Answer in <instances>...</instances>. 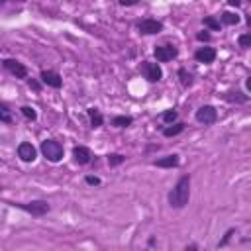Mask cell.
I'll return each instance as SVG.
<instances>
[{
  "instance_id": "cell-4",
  "label": "cell",
  "mask_w": 251,
  "mask_h": 251,
  "mask_svg": "<svg viewBox=\"0 0 251 251\" xmlns=\"http://www.w3.org/2000/svg\"><path fill=\"white\" fill-rule=\"evenodd\" d=\"M194 118H196V122H198V124L212 126V124H216V122H218V110H216L214 106H210V104H204V106H200V108L196 110Z\"/></svg>"
},
{
  "instance_id": "cell-7",
  "label": "cell",
  "mask_w": 251,
  "mask_h": 251,
  "mask_svg": "<svg viewBox=\"0 0 251 251\" xmlns=\"http://www.w3.org/2000/svg\"><path fill=\"white\" fill-rule=\"evenodd\" d=\"M2 67L16 78H27V67L18 59H2Z\"/></svg>"
},
{
  "instance_id": "cell-5",
  "label": "cell",
  "mask_w": 251,
  "mask_h": 251,
  "mask_svg": "<svg viewBox=\"0 0 251 251\" xmlns=\"http://www.w3.org/2000/svg\"><path fill=\"white\" fill-rule=\"evenodd\" d=\"M153 55H155L157 63H169V61L176 59L178 49H176L173 43H163V45H157V47H155Z\"/></svg>"
},
{
  "instance_id": "cell-12",
  "label": "cell",
  "mask_w": 251,
  "mask_h": 251,
  "mask_svg": "<svg viewBox=\"0 0 251 251\" xmlns=\"http://www.w3.org/2000/svg\"><path fill=\"white\" fill-rule=\"evenodd\" d=\"M73 157H75V163H78V165H88V163L92 161V151H90L88 147H84V145H76V147L73 149Z\"/></svg>"
},
{
  "instance_id": "cell-9",
  "label": "cell",
  "mask_w": 251,
  "mask_h": 251,
  "mask_svg": "<svg viewBox=\"0 0 251 251\" xmlns=\"http://www.w3.org/2000/svg\"><path fill=\"white\" fill-rule=\"evenodd\" d=\"M16 153H18V157H20L24 163H33L35 157H37V149H35L29 141H22V143L18 145Z\"/></svg>"
},
{
  "instance_id": "cell-27",
  "label": "cell",
  "mask_w": 251,
  "mask_h": 251,
  "mask_svg": "<svg viewBox=\"0 0 251 251\" xmlns=\"http://www.w3.org/2000/svg\"><path fill=\"white\" fill-rule=\"evenodd\" d=\"M84 180H86V184H90V186H98V184H100V178H98V176H92V175H86Z\"/></svg>"
},
{
  "instance_id": "cell-11",
  "label": "cell",
  "mask_w": 251,
  "mask_h": 251,
  "mask_svg": "<svg viewBox=\"0 0 251 251\" xmlns=\"http://www.w3.org/2000/svg\"><path fill=\"white\" fill-rule=\"evenodd\" d=\"M39 78H41L43 84H47V86H51V88H61V86H63V78H61V75L55 73V71H41Z\"/></svg>"
},
{
  "instance_id": "cell-33",
  "label": "cell",
  "mask_w": 251,
  "mask_h": 251,
  "mask_svg": "<svg viewBox=\"0 0 251 251\" xmlns=\"http://www.w3.org/2000/svg\"><path fill=\"white\" fill-rule=\"evenodd\" d=\"M145 251H149V249H145Z\"/></svg>"
},
{
  "instance_id": "cell-16",
  "label": "cell",
  "mask_w": 251,
  "mask_h": 251,
  "mask_svg": "<svg viewBox=\"0 0 251 251\" xmlns=\"http://www.w3.org/2000/svg\"><path fill=\"white\" fill-rule=\"evenodd\" d=\"M220 24H224V25H237L239 24V16L237 14H233V12H222L220 14V20H218Z\"/></svg>"
},
{
  "instance_id": "cell-31",
  "label": "cell",
  "mask_w": 251,
  "mask_h": 251,
  "mask_svg": "<svg viewBox=\"0 0 251 251\" xmlns=\"http://www.w3.org/2000/svg\"><path fill=\"white\" fill-rule=\"evenodd\" d=\"M29 86H31L33 90H39V82H35V80H29Z\"/></svg>"
},
{
  "instance_id": "cell-32",
  "label": "cell",
  "mask_w": 251,
  "mask_h": 251,
  "mask_svg": "<svg viewBox=\"0 0 251 251\" xmlns=\"http://www.w3.org/2000/svg\"><path fill=\"white\" fill-rule=\"evenodd\" d=\"M239 4H241V2H239V0H229V6H235V8H237V6H239Z\"/></svg>"
},
{
  "instance_id": "cell-14",
  "label": "cell",
  "mask_w": 251,
  "mask_h": 251,
  "mask_svg": "<svg viewBox=\"0 0 251 251\" xmlns=\"http://www.w3.org/2000/svg\"><path fill=\"white\" fill-rule=\"evenodd\" d=\"M227 102H239V104H245L247 100H249V94H245V92H241V90H229V92H226V96H224Z\"/></svg>"
},
{
  "instance_id": "cell-25",
  "label": "cell",
  "mask_w": 251,
  "mask_h": 251,
  "mask_svg": "<svg viewBox=\"0 0 251 251\" xmlns=\"http://www.w3.org/2000/svg\"><path fill=\"white\" fill-rule=\"evenodd\" d=\"M237 43H239L241 49H249V47H251V33H243V35H239Z\"/></svg>"
},
{
  "instance_id": "cell-15",
  "label": "cell",
  "mask_w": 251,
  "mask_h": 251,
  "mask_svg": "<svg viewBox=\"0 0 251 251\" xmlns=\"http://www.w3.org/2000/svg\"><path fill=\"white\" fill-rule=\"evenodd\" d=\"M184 124L182 122H175V124H171V126H167V127H163V135L165 137H175V135H178V133H182L184 131Z\"/></svg>"
},
{
  "instance_id": "cell-26",
  "label": "cell",
  "mask_w": 251,
  "mask_h": 251,
  "mask_svg": "<svg viewBox=\"0 0 251 251\" xmlns=\"http://www.w3.org/2000/svg\"><path fill=\"white\" fill-rule=\"evenodd\" d=\"M0 122L12 124V114H10V110H8L6 106H0Z\"/></svg>"
},
{
  "instance_id": "cell-20",
  "label": "cell",
  "mask_w": 251,
  "mask_h": 251,
  "mask_svg": "<svg viewBox=\"0 0 251 251\" xmlns=\"http://www.w3.org/2000/svg\"><path fill=\"white\" fill-rule=\"evenodd\" d=\"M176 118H178V112H176L175 108H171V110H165V112L161 114V120H163L167 126L175 124V122H176Z\"/></svg>"
},
{
  "instance_id": "cell-10",
  "label": "cell",
  "mask_w": 251,
  "mask_h": 251,
  "mask_svg": "<svg viewBox=\"0 0 251 251\" xmlns=\"http://www.w3.org/2000/svg\"><path fill=\"white\" fill-rule=\"evenodd\" d=\"M216 49L214 47H198L196 51H194V59L198 61V63H204V65H210V63H214L216 61Z\"/></svg>"
},
{
  "instance_id": "cell-3",
  "label": "cell",
  "mask_w": 251,
  "mask_h": 251,
  "mask_svg": "<svg viewBox=\"0 0 251 251\" xmlns=\"http://www.w3.org/2000/svg\"><path fill=\"white\" fill-rule=\"evenodd\" d=\"M39 151L49 163H59L63 159V155H65V149L57 139H43Z\"/></svg>"
},
{
  "instance_id": "cell-23",
  "label": "cell",
  "mask_w": 251,
  "mask_h": 251,
  "mask_svg": "<svg viewBox=\"0 0 251 251\" xmlns=\"http://www.w3.org/2000/svg\"><path fill=\"white\" fill-rule=\"evenodd\" d=\"M126 161V155H122V153H112V155H108V165L110 167H118V165H122Z\"/></svg>"
},
{
  "instance_id": "cell-8",
  "label": "cell",
  "mask_w": 251,
  "mask_h": 251,
  "mask_svg": "<svg viewBox=\"0 0 251 251\" xmlns=\"http://www.w3.org/2000/svg\"><path fill=\"white\" fill-rule=\"evenodd\" d=\"M141 73L149 82H159L163 78V71L159 67V63H151V61H143L141 63Z\"/></svg>"
},
{
  "instance_id": "cell-21",
  "label": "cell",
  "mask_w": 251,
  "mask_h": 251,
  "mask_svg": "<svg viewBox=\"0 0 251 251\" xmlns=\"http://www.w3.org/2000/svg\"><path fill=\"white\" fill-rule=\"evenodd\" d=\"M178 78H180V84L184 88H188L192 84V75L186 71V69H178Z\"/></svg>"
},
{
  "instance_id": "cell-2",
  "label": "cell",
  "mask_w": 251,
  "mask_h": 251,
  "mask_svg": "<svg viewBox=\"0 0 251 251\" xmlns=\"http://www.w3.org/2000/svg\"><path fill=\"white\" fill-rule=\"evenodd\" d=\"M10 206H16V208H20V210H24V212H27V214H31L33 218H41V216H45L49 210H51V206H49V202L47 200H31V202H8Z\"/></svg>"
},
{
  "instance_id": "cell-24",
  "label": "cell",
  "mask_w": 251,
  "mask_h": 251,
  "mask_svg": "<svg viewBox=\"0 0 251 251\" xmlns=\"http://www.w3.org/2000/svg\"><path fill=\"white\" fill-rule=\"evenodd\" d=\"M20 112H22L27 120H31V122H33V120H37V112H35L31 106H22V108H20Z\"/></svg>"
},
{
  "instance_id": "cell-13",
  "label": "cell",
  "mask_w": 251,
  "mask_h": 251,
  "mask_svg": "<svg viewBox=\"0 0 251 251\" xmlns=\"http://www.w3.org/2000/svg\"><path fill=\"white\" fill-rule=\"evenodd\" d=\"M153 165L155 167H161V169H175V167L180 165V157L176 153H171V155H165L161 159H155Z\"/></svg>"
},
{
  "instance_id": "cell-22",
  "label": "cell",
  "mask_w": 251,
  "mask_h": 251,
  "mask_svg": "<svg viewBox=\"0 0 251 251\" xmlns=\"http://www.w3.org/2000/svg\"><path fill=\"white\" fill-rule=\"evenodd\" d=\"M235 233H237V229H235V227H229V229H227V231L224 233V237H222V239L218 241V249H220V247H226V245H227V243L231 241V237H233Z\"/></svg>"
},
{
  "instance_id": "cell-17",
  "label": "cell",
  "mask_w": 251,
  "mask_h": 251,
  "mask_svg": "<svg viewBox=\"0 0 251 251\" xmlns=\"http://www.w3.org/2000/svg\"><path fill=\"white\" fill-rule=\"evenodd\" d=\"M86 112H88V118H90V126L92 127H100L104 124V116L100 114L98 108H88Z\"/></svg>"
},
{
  "instance_id": "cell-30",
  "label": "cell",
  "mask_w": 251,
  "mask_h": 251,
  "mask_svg": "<svg viewBox=\"0 0 251 251\" xmlns=\"http://www.w3.org/2000/svg\"><path fill=\"white\" fill-rule=\"evenodd\" d=\"M120 4H122V6H133V4H137V2H135V0H129V2H126V0H122Z\"/></svg>"
},
{
  "instance_id": "cell-29",
  "label": "cell",
  "mask_w": 251,
  "mask_h": 251,
  "mask_svg": "<svg viewBox=\"0 0 251 251\" xmlns=\"http://www.w3.org/2000/svg\"><path fill=\"white\" fill-rule=\"evenodd\" d=\"M184 251H198V245H196V243H188V245L184 247Z\"/></svg>"
},
{
  "instance_id": "cell-28",
  "label": "cell",
  "mask_w": 251,
  "mask_h": 251,
  "mask_svg": "<svg viewBox=\"0 0 251 251\" xmlns=\"http://www.w3.org/2000/svg\"><path fill=\"white\" fill-rule=\"evenodd\" d=\"M196 39H198V41H208V39H210V33L202 31V33H198V35H196Z\"/></svg>"
},
{
  "instance_id": "cell-19",
  "label": "cell",
  "mask_w": 251,
  "mask_h": 251,
  "mask_svg": "<svg viewBox=\"0 0 251 251\" xmlns=\"http://www.w3.org/2000/svg\"><path fill=\"white\" fill-rule=\"evenodd\" d=\"M202 24H204V27H208L210 31H220V29H222V24H220L218 18H214V16L202 18Z\"/></svg>"
},
{
  "instance_id": "cell-6",
  "label": "cell",
  "mask_w": 251,
  "mask_h": 251,
  "mask_svg": "<svg viewBox=\"0 0 251 251\" xmlns=\"http://www.w3.org/2000/svg\"><path fill=\"white\" fill-rule=\"evenodd\" d=\"M137 29L143 35H155L163 31V22L155 20V18H143L141 22H137Z\"/></svg>"
},
{
  "instance_id": "cell-1",
  "label": "cell",
  "mask_w": 251,
  "mask_h": 251,
  "mask_svg": "<svg viewBox=\"0 0 251 251\" xmlns=\"http://www.w3.org/2000/svg\"><path fill=\"white\" fill-rule=\"evenodd\" d=\"M190 180H192L190 175H182L175 182V186L169 190L167 200H169V206L171 208L180 210V208H184L188 204V200H190Z\"/></svg>"
},
{
  "instance_id": "cell-18",
  "label": "cell",
  "mask_w": 251,
  "mask_h": 251,
  "mask_svg": "<svg viewBox=\"0 0 251 251\" xmlns=\"http://www.w3.org/2000/svg\"><path fill=\"white\" fill-rule=\"evenodd\" d=\"M131 124H133L131 116H114L112 118V126L114 127H129Z\"/></svg>"
}]
</instances>
